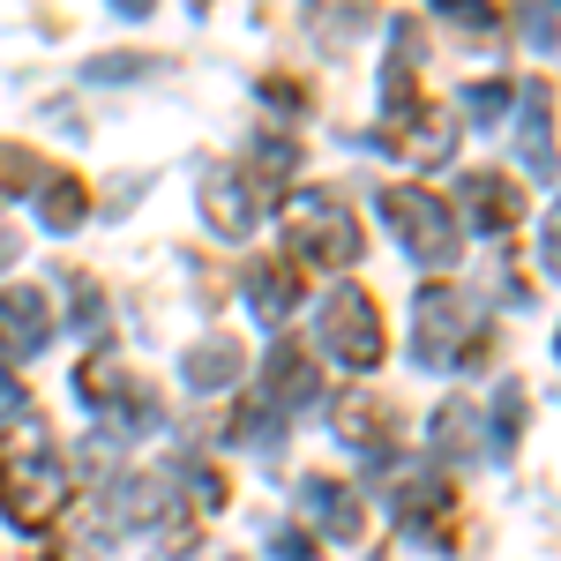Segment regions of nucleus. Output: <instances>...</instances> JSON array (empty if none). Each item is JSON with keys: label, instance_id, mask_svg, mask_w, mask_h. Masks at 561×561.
<instances>
[{"label": "nucleus", "instance_id": "obj_1", "mask_svg": "<svg viewBox=\"0 0 561 561\" xmlns=\"http://www.w3.org/2000/svg\"><path fill=\"white\" fill-rule=\"evenodd\" d=\"M60 502H68V479H60V465L45 449H8L0 457V510H8V524L45 531L60 517Z\"/></svg>", "mask_w": 561, "mask_h": 561}, {"label": "nucleus", "instance_id": "obj_2", "mask_svg": "<svg viewBox=\"0 0 561 561\" xmlns=\"http://www.w3.org/2000/svg\"><path fill=\"white\" fill-rule=\"evenodd\" d=\"M389 225H397V240H404V255L412 262H449L457 255V210L442 203V195H427V187H389L382 195Z\"/></svg>", "mask_w": 561, "mask_h": 561}, {"label": "nucleus", "instance_id": "obj_3", "mask_svg": "<svg viewBox=\"0 0 561 561\" xmlns=\"http://www.w3.org/2000/svg\"><path fill=\"white\" fill-rule=\"evenodd\" d=\"M285 225H293V248H300L307 262H322V270H337V262H352V255H359V232H352L345 203H337V195H322V187L293 195Z\"/></svg>", "mask_w": 561, "mask_h": 561}, {"label": "nucleus", "instance_id": "obj_4", "mask_svg": "<svg viewBox=\"0 0 561 561\" xmlns=\"http://www.w3.org/2000/svg\"><path fill=\"white\" fill-rule=\"evenodd\" d=\"M322 345L337 352L345 367H375L382 359V314H375V300L359 285H337L330 293V307H322Z\"/></svg>", "mask_w": 561, "mask_h": 561}, {"label": "nucleus", "instance_id": "obj_5", "mask_svg": "<svg viewBox=\"0 0 561 561\" xmlns=\"http://www.w3.org/2000/svg\"><path fill=\"white\" fill-rule=\"evenodd\" d=\"M457 337L486 345V337H479V307L465 300V293H449V285H427V293H420V359H449Z\"/></svg>", "mask_w": 561, "mask_h": 561}, {"label": "nucleus", "instance_id": "obj_6", "mask_svg": "<svg viewBox=\"0 0 561 561\" xmlns=\"http://www.w3.org/2000/svg\"><path fill=\"white\" fill-rule=\"evenodd\" d=\"M524 173L531 180H554L561 173V158H554V105H547V83H524Z\"/></svg>", "mask_w": 561, "mask_h": 561}, {"label": "nucleus", "instance_id": "obj_7", "mask_svg": "<svg viewBox=\"0 0 561 561\" xmlns=\"http://www.w3.org/2000/svg\"><path fill=\"white\" fill-rule=\"evenodd\" d=\"M300 510L314 517L322 539H352V531H359V502H352L337 479H307V486H300Z\"/></svg>", "mask_w": 561, "mask_h": 561}, {"label": "nucleus", "instance_id": "obj_8", "mask_svg": "<svg viewBox=\"0 0 561 561\" xmlns=\"http://www.w3.org/2000/svg\"><path fill=\"white\" fill-rule=\"evenodd\" d=\"M45 345V300L38 293H0V352H38Z\"/></svg>", "mask_w": 561, "mask_h": 561}, {"label": "nucleus", "instance_id": "obj_9", "mask_svg": "<svg viewBox=\"0 0 561 561\" xmlns=\"http://www.w3.org/2000/svg\"><path fill=\"white\" fill-rule=\"evenodd\" d=\"M270 397H285V404H314V397H322V375H314V359H307L300 345L270 352Z\"/></svg>", "mask_w": 561, "mask_h": 561}, {"label": "nucleus", "instance_id": "obj_10", "mask_svg": "<svg viewBox=\"0 0 561 561\" xmlns=\"http://www.w3.org/2000/svg\"><path fill=\"white\" fill-rule=\"evenodd\" d=\"M337 442L367 449V457H382V449H389V412L375 404V397H345V404H337Z\"/></svg>", "mask_w": 561, "mask_h": 561}, {"label": "nucleus", "instance_id": "obj_11", "mask_svg": "<svg viewBox=\"0 0 561 561\" xmlns=\"http://www.w3.org/2000/svg\"><path fill=\"white\" fill-rule=\"evenodd\" d=\"M465 203L479 210V225H486V232H510V225H517V187H510V180H494V173H472V180H465Z\"/></svg>", "mask_w": 561, "mask_h": 561}, {"label": "nucleus", "instance_id": "obj_12", "mask_svg": "<svg viewBox=\"0 0 561 561\" xmlns=\"http://www.w3.org/2000/svg\"><path fill=\"white\" fill-rule=\"evenodd\" d=\"M434 449L457 457V465L479 457V412H472V404H442V412H434Z\"/></svg>", "mask_w": 561, "mask_h": 561}, {"label": "nucleus", "instance_id": "obj_13", "mask_svg": "<svg viewBox=\"0 0 561 561\" xmlns=\"http://www.w3.org/2000/svg\"><path fill=\"white\" fill-rule=\"evenodd\" d=\"M210 217H217V232H248V225H255V195H248V180H240V173H217L210 180Z\"/></svg>", "mask_w": 561, "mask_h": 561}, {"label": "nucleus", "instance_id": "obj_14", "mask_svg": "<svg viewBox=\"0 0 561 561\" xmlns=\"http://www.w3.org/2000/svg\"><path fill=\"white\" fill-rule=\"evenodd\" d=\"M248 300H255L262 322H285V314H293V300H300V277H293V270H277V262H262Z\"/></svg>", "mask_w": 561, "mask_h": 561}, {"label": "nucleus", "instance_id": "obj_15", "mask_svg": "<svg viewBox=\"0 0 561 561\" xmlns=\"http://www.w3.org/2000/svg\"><path fill=\"white\" fill-rule=\"evenodd\" d=\"M367 15H375V0H314V23H322V31L337 23V38H352Z\"/></svg>", "mask_w": 561, "mask_h": 561}, {"label": "nucleus", "instance_id": "obj_16", "mask_svg": "<svg viewBox=\"0 0 561 561\" xmlns=\"http://www.w3.org/2000/svg\"><path fill=\"white\" fill-rule=\"evenodd\" d=\"M187 375H195V382H232V375H240V352H232V345L195 352V359H187Z\"/></svg>", "mask_w": 561, "mask_h": 561}, {"label": "nucleus", "instance_id": "obj_17", "mask_svg": "<svg viewBox=\"0 0 561 561\" xmlns=\"http://www.w3.org/2000/svg\"><path fill=\"white\" fill-rule=\"evenodd\" d=\"M517 427H524V389L502 382V397H494V442H517Z\"/></svg>", "mask_w": 561, "mask_h": 561}, {"label": "nucleus", "instance_id": "obj_18", "mask_svg": "<svg viewBox=\"0 0 561 561\" xmlns=\"http://www.w3.org/2000/svg\"><path fill=\"white\" fill-rule=\"evenodd\" d=\"M45 217H53V232H68V225L83 217V187H76V180H60V187L45 195Z\"/></svg>", "mask_w": 561, "mask_h": 561}, {"label": "nucleus", "instance_id": "obj_19", "mask_svg": "<svg viewBox=\"0 0 561 561\" xmlns=\"http://www.w3.org/2000/svg\"><path fill=\"white\" fill-rule=\"evenodd\" d=\"M547 270H554V277H561V210L547 217Z\"/></svg>", "mask_w": 561, "mask_h": 561}, {"label": "nucleus", "instance_id": "obj_20", "mask_svg": "<svg viewBox=\"0 0 561 561\" xmlns=\"http://www.w3.org/2000/svg\"><path fill=\"white\" fill-rule=\"evenodd\" d=\"M15 412H23V389H15V382H0V420H15Z\"/></svg>", "mask_w": 561, "mask_h": 561}, {"label": "nucleus", "instance_id": "obj_21", "mask_svg": "<svg viewBox=\"0 0 561 561\" xmlns=\"http://www.w3.org/2000/svg\"><path fill=\"white\" fill-rule=\"evenodd\" d=\"M434 8H449V15H479V0H434Z\"/></svg>", "mask_w": 561, "mask_h": 561}, {"label": "nucleus", "instance_id": "obj_22", "mask_svg": "<svg viewBox=\"0 0 561 561\" xmlns=\"http://www.w3.org/2000/svg\"><path fill=\"white\" fill-rule=\"evenodd\" d=\"M113 8H121V15H142V8H150V0H113Z\"/></svg>", "mask_w": 561, "mask_h": 561}]
</instances>
